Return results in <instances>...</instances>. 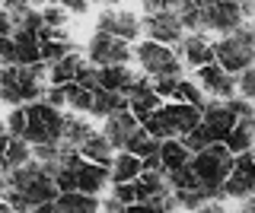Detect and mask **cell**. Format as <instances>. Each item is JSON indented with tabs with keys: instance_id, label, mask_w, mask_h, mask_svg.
<instances>
[{
	"instance_id": "cell-13",
	"label": "cell",
	"mask_w": 255,
	"mask_h": 213,
	"mask_svg": "<svg viewBox=\"0 0 255 213\" xmlns=\"http://www.w3.org/2000/svg\"><path fill=\"white\" fill-rule=\"evenodd\" d=\"M198 73V86H201L204 92H211V96H217V99H233V92L239 89L236 86V76L233 73H227L217 61L214 64H207V67H201V70H195Z\"/></svg>"
},
{
	"instance_id": "cell-30",
	"label": "cell",
	"mask_w": 255,
	"mask_h": 213,
	"mask_svg": "<svg viewBox=\"0 0 255 213\" xmlns=\"http://www.w3.org/2000/svg\"><path fill=\"white\" fill-rule=\"evenodd\" d=\"M93 102H96L93 89H86L80 83H67V108H74V112H93Z\"/></svg>"
},
{
	"instance_id": "cell-5",
	"label": "cell",
	"mask_w": 255,
	"mask_h": 213,
	"mask_svg": "<svg viewBox=\"0 0 255 213\" xmlns=\"http://www.w3.org/2000/svg\"><path fill=\"white\" fill-rule=\"evenodd\" d=\"M64 124H67V115L61 108L48 105V102H32L26 105V134L22 140L32 146H45V143H61L64 140Z\"/></svg>"
},
{
	"instance_id": "cell-15",
	"label": "cell",
	"mask_w": 255,
	"mask_h": 213,
	"mask_svg": "<svg viewBox=\"0 0 255 213\" xmlns=\"http://www.w3.org/2000/svg\"><path fill=\"white\" fill-rule=\"evenodd\" d=\"M137 131H140V121H137V115H134L131 108L115 112L112 118H106V124H102V134L109 137V143L115 149H128V140H131Z\"/></svg>"
},
{
	"instance_id": "cell-36",
	"label": "cell",
	"mask_w": 255,
	"mask_h": 213,
	"mask_svg": "<svg viewBox=\"0 0 255 213\" xmlns=\"http://www.w3.org/2000/svg\"><path fill=\"white\" fill-rule=\"evenodd\" d=\"M6 134H10V137H22V134H26V105H19V108L10 112V118H6Z\"/></svg>"
},
{
	"instance_id": "cell-47",
	"label": "cell",
	"mask_w": 255,
	"mask_h": 213,
	"mask_svg": "<svg viewBox=\"0 0 255 213\" xmlns=\"http://www.w3.org/2000/svg\"><path fill=\"white\" fill-rule=\"evenodd\" d=\"M6 3H19V0H3V6H6Z\"/></svg>"
},
{
	"instance_id": "cell-31",
	"label": "cell",
	"mask_w": 255,
	"mask_h": 213,
	"mask_svg": "<svg viewBox=\"0 0 255 213\" xmlns=\"http://www.w3.org/2000/svg\"><path fill=\"white\" fill-rule=\"evenodd\" d=\"M201 6L204 0H179V6H175L185 29H191V32H201Z\"/></svg>"
},
{
	"instance_id": "cell-43",
	"label": "cell",
	"mask_w": 255,
	"mask_h": 213,
	"mask_svg": "<svg viewBox=\"0 0 255 213\" xmlns=\"http://www.w3.org/2000/svg\"><path fill=\"white\" fill-rule=\"evenodd\" d=\"M61 6H64L67 13H77V16H80V13H86L90 0H61Z\"/></svg>"
},
{
	"instance_id": "cell-28",
	"label": "cell",
	"mask_w": 255,
	"mask_h": 213,
	"mask_svg": "<svg viewBox=\"0 0 255 213\" xmlns=\"http://www.w3.org/2000/svg\"><path fill=\"white\" fill-rule=\"evenodd\" d=\"M112 149H115V146L109 143L106 134H93V137L83 143V149H80V156H83V159H90V162H99V165H109V169H112V162H115Z\"/></svg>"
},
{
	"instance_id": "cell-49",
	"label": "cell",
	"mask_w": 255,
	"mask_h": 213,
	"mask_svg": "<svg viewBox=\"0 0 255 213\" xmlns=\"http://www.w3.org/2000/svg\"><path fill=\"white\" fill-rule=\"evenodd\" d=\"M252 32H255V26H252Z\"/></svg>"
},
{
	"instance_id": "cell-9",
	"label": "cell",
	"mask_w": 255,
	"mask_h": 213,
	"mask_svg": "<svg viewBox=\"0 0 255 213\" xmlns=\"http://www.w3.org/2000/svg\"><path fill=\"white\" fill-rule=\"evenodd\" d=\"M86 58H90V64H96V67L128 64V61H131V45L122 42V38H115V35L96 32L90 38V45H86Z\"/></svg>"
},
{
	"instance_id": "cell-3",
	"label": "cell",
	"mask_w": 255,
	"mask_h": 213,
	"mask_svg": "<svg viewBox=\"0 0 255 213\" xmlns=\"http://www.w3.org/2000/svg\"><path fill=\"white\" fill-rule=\"evenodd\" d=\"M233 165H236V156L230 153L227 143H214V146L201 149V153H195L191 169H195V175L201 178V185L207 191V201L227 197V178L233 175Z\"/></svg>"
},
{
	"instance_id": "cell-45",
	"label": "cell",
	"mask_w": 255,
	"mask_h": 213,
	"mask_svg": "<svg viewBox=\"0 0 255 213\" xmlns=\"http://www.w3.org/2000/svg\"><path fill=\"white\" fill-rule=\"evenodd\" d=\"M230 3H239L243 10H249V13H252V0H230Z\"/></svg>"
},
{
	"instance_id": "cell-32",
	"label": "cell",
	"mask_w": 255,
	"mask_h": 213,
	"mask_svg": "<svg viewBox=\"0 0 255 213\" xmlns=\"http://www.w3.org/2000/svg\"><path fill=\"white\" fill-rule=\"evenodd\" d=\"M179 204H175V197L172 194H166V197H159V201H147V204H128V207L122 213H172Z\"/></svg>"
},
{
	"instance_id": "cell-2",
	"label": "cell",
	"mask_w": 255,
	"mask_h": 213,
	"mask_svg": "<svg viewBox=\"0 0 255 213\" xmlns=\"http://www.w3.org/2000/svg\"><path fill=\"white\" fill-rule=\"evenodd\" d=\"M48 73H51V67L45 61L32 67H3V73H0V99L13 108L42 102L48 92L45 80H51Z\"/></svg>"
},
{
	"instance_id": "cell-46",
	"label": "cell",
	"mask_w": 255,
	"mask_h": 213,
	"mask_svg": "<svg viewBox=\"0 0 255 213\" xmlns=\"http://www.w3.org/2000/svg\"><path fill=\"white\" fill-rule=\"evenodd\" d=\"M236 213H255V197H252V201H249V204H246V207H243V210H236Z\"/></svg>"
},
{
	"instance_id": "cell-41",
	"label": "cell",
	"mask_w": 255,
	"mask_h": 213,
	"mask_svg": "<svg viewBox=\"0 0 255 213\" xmlns=\"http://www.w3.org/2000/svg\"><path fill=\"white\" fill-rule=\"evenodd\" d=\"M0 54H3V67H16V42L13 38H0Z\"/></svg>"
},
{
	"instance_id": "cell-44",
	"label": "cell",
	"mask_w": 255,
	"mask_h": 213,
	"mask_svg": "<svg viewBox=\"0 0 255 213\" xmlns=\"http://www.w3.org/2000/svg\"><path fill=\"white\" fill-rule=\"evenodd\" d=\"M191 213H227V210H223L220 201H207L204 207H198V210H191Z\"/></svg>"
},
{
	"instance_id": "cell-6",
	"label": "cell",
	"mask_w": 255,
	"mask_h": 213,
	"mask_svg": "<svg viewBox=\"0 0 255 213\" xmlns=\"http://www.w3.org/2000/svg\"><path fill=\"white\" fill-rule=\"evenodd\" d=\"M214 58H217V64L227 70V73L239 76L243 70H249L252 61H255V32L243 26L233 35H223L220 42H214Z\"/></svg>"
},
{
	"instance_id": "cell-33",
	"label": "cell",
	"mask_w": 255,
	"mask_h": 213,
	"mask_svg": "<svg viewBox=\"0 0 255 213\" xmlns=\"http://www.w3.org/2000/svg\"><path fill=\"white\" fill-rule=\"evenodd\" d=\"M182 140H185V143H188V149H191V153H201V149H207V146H214V143H220V140L214 137V131L207 128L204 121L198 124V128L191 131L188 137H182Z\"/></svg>"
},
{
	"instance_id": "cell-21",
	"label": "cell",
	"mask_w": 255,
	"mask_h": 213,
	"mask_svg": "<svg viewBox=\"0 0 255 213\" xmlns=\"http://www.w3.org/2000/svg\"><path fill=\"white\" fill-rule=\"evenodd\" d=\"M140 175H143V159L122 149L112 162V185H128V181H137Z\"/></svg>"
},
{
	"instance_id": "cell-37",
	"label": "cell",
	"mask_w": 255,
	"mask_h": 213,
	"mask_svg": "<svg viewBox=\"0 0 255 213\" xmlns=\"http://www.w3.org/2000/svg\"><path fill=\"white\" fill-rule=\"evenodd\" d=\"M236 86H239V96H243V99L255 102V64L236 76Z\"/></svg>"
},
{
	"instance_id": "cell-4",
	"label": "cell",
	"mask_w": 255,
	"mask_h": 213,
	"mask_svg": "<svg viewBox=\"0 0 255 213\" xmlns=\"http://www.w3.org/2000/svg\"><path fill=\"white\" fill-rule=\"evenodd\" d=\"M201 121H204L201 108L185 105V102H169V105H159L153 112V118L143 121V128L153 134L156 140H182V137H188Z\"/></svg>"
},
{
	"instance_id": "cell-18",
	"label": "cell",
	"mask_w": 255,
	"mask_h": 213,
	"mask_svg": "<svg viewBox=\"0 0 255 213\" xmlns=\"http://www.w3.org/2000/svg\"><path fill=\"white\" fill-rule=\"evenodd\" d=\"M179 51H182V61H185L188 67H195V70H201V67L217 61L214 58V42H207V35H201V32L185 35L182 45H179Z\"/></svg>"
},
{
	"instance_id": "cell-22",
	"label": "cell",
	"mask_w": 255,
	"mask_h": 213,
	"mask_svg": "<svg viewBox=\"0 0 255 213\" xmlns=\"http://www.w3.org/2000/svg\"><path fill=\"white\" fill-rule=\"evenodd\" d=\"M99 80H102V89H112V92L128 96L137 76H134V70L128 64H115V67H99Z\"/></svg>"
},
{
	"instance_id": "cell-8",
	"label": "cell",
	"mask_w": 255,
	"mask_h": 213,
	"mask_svg": "<svg viewBox=\"0 0 255 213\" xmlns=\"http://www.w3.org/2000/svg\"><path fill=\"white\" fill-rule=\"evenodd\" d=\"M246 13L239 3L230 0H204L201 6V32H220V35H233L243 29Z\"/></svg>"
},
{
	"instance_id": "cell-17",
	"label": "cell",
	"mask_w": 255,
	"mask_h": 213,
	"mask_svg": "<svg viewBox=\"0 0 255 213\" xmlns=\"http://www.w3.org/2000/svg\"><path fill=\"white\" fill-rule=\"evenodd\" d=\"M74 38H70L67 29H42V61L48 67L58 64V61H64L67 54H74Z\"/></svg>"
},
{
	"instance_id": "cell-51",
	"label": "cell",
	"mask_w": 255,
	"mask_h": 213,
	"mask_svg": "<svg viewBox=\"0 0 255 213\" xmlns=\"http://www.w3.org/2000/svg\"><path fill=\"white\" fill-rule=\"evenodd\" d=\"M252 156H255V153H252Z\"/></svg>"
},
{
	"instance_id": "cell-29",
	"label": "cell",
	"mask_w": 255,
	"mask_h": 213,
	"mask_svg": "<svg viewBox=\"0 0 255 213\" xmlns=\"http://www.w3.org/2000/svg\"><path fill=\"white\" fill-rule=\"evenodd\" d=\"M159 149H163V140H156V137H153V134H150L147 128H140V131L134 134L131 140H128V153L140 156L143 162H147V159H153V156H159Z\"/></svg>"
},
{
	"instance_id": "cell-25",
	"label": "cell",
	"mask_w": 255,
	"mask_h": 213,
	"mask_svg": "<svg viewBox=\"0 0 255 213\" xmlns=\"http://www.w3.org/2000/svg\"><path fill=\"white\" fill-rule=\"evenodd\" d=\"M54 204H58L61 213H99L102 210V204H99V197H96V194H80V191L61 194Z\"/></svg>"
},
{
	"instance_id": "cell-10",
	"label": "cell",
	"mask_w": 255,
	"mask_h": 213,
	"mask_svg": "<svg viewBox=\"0 0 255 213\" xmlns=\"http://www.w3.org/2000/svg\"><path fill=\"white\" fill-rule=\"evenodd\" d=\"M143 32L150 35V42L159 45H182V32H185V22H182L179 10H163V13H147L143 16Z\"/></svg>"
},
{
	"instance_id": "cell-12",
	"label": "cell",
	"mask_w": 255,
	"mask_h": 213,
	"mask_svg": "<svg viewBox=\"0 0 255 213\" xmlns=\"http://www.w3.org/2000/svg\"><path fill=\"white\" fill-rule=\"evenodd\" d=\"M128 102H131V112L137 115V121L143 124L147 118H153V112L159 105H163V99H159V92H156V86L150 76H137L131 86V92H128Z\"/></svg>"
},
{
	"instance_id": "cell-23",
	"label": "cell",
	"mask_w": 255,
	"mask_h": 213,
	"mask_svg": "<svg viewBox=\"0 0 255 213\" xmlns=\"http://www.w3.org/2000/svg\"><path fill=\"white\" fill-rule=\"evenodd\" d=\"M159 159H163V169L166 175L175 169H182V165H188L191 159H195V153L188 149L185 140H163V149H159Z\"/></svg>"
},
{
	"instance_id": "cell-35",
	"label": "cell",
	"mask_w": 255,
	"mask_h": 213,
	"mask_svg": "<svg viewBox=\"0 0 255 213\" xmlns=\"http://www.w3.org/2000/svg\"><path fill=\"white\" fill-rule=\"evenodd\" d=\"M42 16H45V26L48 29H64V22H67L70 13L64 10L61 3H51V6H45V10H42Z\"/></svg>"
},
{
	"instance_id": "cell-26",
	"label": "cell",
	"mask_w": 255,
	"mask_h": 213,
	"mask_svg": "<svg viewBox=\"0 0 255 213\" xmlns=\"http://www.w3.org/2000/svg\"><path fill=\"white\" fill-rule=\"evenodd\" d=\"M86 67V61L80 58V51L74 54H67L64 61H58V64H51V86H67V83H74L77 76H80V70Z\"/></svg>"
},
{
	"instance_id": "cell-24",
	"label": "cell",
	"mask_w": 255,
	"mask_h": 213,
	"mask_svg": "<svg viewBox=\"0 0 255 213\" xmlns=\"http://www.w3.org/2000/svg\"><path fill=\"white\" fill-rule=\"evenodd\" d=\"M93 134L96 131L80 115H67V124H64V140H61V143H64V149H74V153H80L83 143L93 137Z\"/></svg>"
},
{
	"instance_id": "cell-20",
	"label": "cell",
	"mask_w": 255,
	"mask_h": 213,
	"mask_svg": "<svg viewBox=\"0 0 255 213\" xmlns=\"http://www.w3.org/2000/svg\"><path fill=\"white\" fill-rule=\"evenodd\" d=\"M32 156H35L32 153V143H26L22 137H10V134H6V140H3V175L29 165Z\"/></svg>"
},
{
	"instance_id": "cell-48",
	"label": "cell",
	"mask_w": 255,
	"mask_h": 213,
	"mask_svg": "<svg viewBox=\"0 0 255 213\" xmlns=\"http://www.w3.org/2000/svg\"><path fill=\"white\" fill-rule=\"evenodd\" d=\"M252 16H255V0H252Z\"/></svg>"
},
{
	"instance_id": "cell-34",
	"label": "cell",
	"mask_w": 255,
	"mask_h": 213,
	"mask_svg": "<svg viewBox=\"0 0 255 213\" xmlns=\"http://www.w3.org/2000/svg\"><path fill=\"white\" fill-rule=\"evenodd\" d=\"M175 102H185V105H195V108H204V105H207V102H204V89H201L198 83H191V80H182V83H179Z\"/></svg>"
},
{
	"instance_id": "cell-1",
	"label": "cell",
	"mask_w": 255,
	"mask_h": 213,
	"mask_svg": "<svg viewBox=\"0 0 255 213\" xmlns=\"http://www.w3.org/2000/svg\"><path fill=\"white\" fill-rule=\"evenodd\" d=\"M58 197H61V191L54 185L51 169L38 159H32L29 165L3 175V201L16 213H35L38 207L58 201Z\"/></svg>"
},
{
	"instance_id": "cell-38",
	"label": "cell",
	"mask_w": 255,
	"mask_h": 213,
	"mask_svg": "<svg viewBox=\"0 0 255 213\" xmlns=\"http://www.w3.org/2000/svg\"><path fill=\"white\" fill-rule=\"evenodd\" d=\"M179 83H182V76H163V80H153L159 99H175V92H179Z\"/></svg>"
},
{
	"instance_id": "cell-14",
	"label": "cell",
	"mask_w": 255,
	"mask_h": 213,
	"mask_svg": "<svg viewBox=\"0 0 255 213\" xmlns=\"http://www.w3.org/2000/svg\"><path fill=\"white\" fill-rule=\"evenodd\" d=\"M255 194V156L252 153H243L236 156V165H233V175L227 178V197H252Z\"/></svg>"
},
{
	"instance_id": "cell-40",
	"label": "cell",
	"mask_w": 255,
	"mask_h": 213,
	"mask_svg": "<svg viewBox=\"0 0 255 213\" xmlns=\"http://www.w3.org/2000/svg\"><path fill=\"white\" fill-rule=\"evenodd\" d=\"M45 102L54 108H64L67 105V86H51V89L45 92Z\"/></svg>"
},
{
	"instance_id": "cell-16",
	"label": "cell",
	"mask_w": 255,
	"mask_h": 213,
	"mask_svg": "<svg viewBox=\"0 0 255 213\" xmlns=\"http://www.w3.org/2000/svg\"><path fill=\"white\" fill-rule=\"evenodd\" d=\"M201 115H204V124L214 131V137H217L220 143L230 137V134H233V128L239 124L236 112L230 108V102H223V99H214V102H207V105L201 108Z\"/></svg>"
},
{
	"instance_id": "cell-50",
	"label": "cell",
	"mask_w": 255,
	"mask_h": 213,
	"mask_svg": "<svg viewBox=\"0 0 255 213\" xmlns=\"http://www.w3.org/2000/svg\"><path fill=\"white\" fill-rule=\"evenodd\" d=\"M58 213H61V210H58Z\"/></svg>"
},
{
	"instance_id": "cell-11",
	"label": "cell",
	"mask_w": 255,
	"mask_h": 213,
	"mask_svg": "<svg viewBox=\"0 0 255 213\" xmlns=\"http://www.w3.org/2000/svg\"><path fill=\"white\" fill-rule=\"evenodd\" d=\"M96 32L115 35V38H122V42L131 45L134 38L143 32V19L131 10H102L99 19H96Z\"/></svg>"
},
{
	"instance_id": "cell-7",
	"label": "cell",
	"mask_w": 255,
	"mask_h": 213,
	"mask_svg": "<svg viewBox=\"0 0 255 213\" xmlns=\"http://www.w3.org/2000/svg\"><path fill=\"white\" fill-rule=\"evenodd\" d=\"M134 58H137L140 70L150 76V80H163V76H179L182 61L169 45H159V42H140L134 48Z\"/></svg>"
},
{
	"instance_id": "cell-39",
	"label": "cell",
	"mask_w": 255,
	"mask_h": 213,
	"mask_svg": "<svg viewBox=\"0 0 255 213\" xmlns=\"http://www.w3.org/2000/svg\"><path fill=\"white\" fill-rule=\"evenodd\" d=\"M112 197H118L125 207H128V204H137V188H134V181H128V185H115Z\"/></svg>"
},
{
	"instance_id": "cell-27",
	"label": "cell",
	"mask_w": 255,
	"mask_h": 213,
	"mask_svg": "<svg viewBox=\"0 0 255 213\" xmlns=\"http://www.w3.org/2000/svg\"><path fill=\"white\" fill-rule=\"evenodd\" d=\"M125 108H131V102H128V96H122V92H112V89H99L96 92V102H93V112L96 118H112L115 112H125Z\"/></svg>"
},
{
	"instance_id": "cell-19",
	"label": "cell",
	"mask_w": 255,
	"mask_h": 213,
	"mask_svg": "<svg viewBox=\"0 0 255 213\" xmlns=\"http://www.w3.org/2000/svg\"><path fill=\"white\" fill-rule=\"evenodd\" d=\"M13 42H16V67L42 64V32H32V29H16Z\"/></svg>"
},
{
	"instance_id": "cell-42",
	"label": "cell",
	"mask_w": 255,
	"mask_h": 213,
	"mask_svg": "<svg viewBox=\"0 0 255 213\" xmlns=\"http://www.w3.org/2000/svg\"><path fill=\"white\" fill-rule=\"evenodd\" d=\"M179 0H143V10L147 13H163V10H175Z\"/></svg>"
}]
</instances>
